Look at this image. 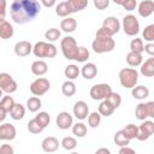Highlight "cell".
<instances>
[{
	"label": "cell",
	"instance_id": "6da1fadb",
	"mask_svg": "<svg viewBox=\"0 0 154 154\" xmlns=\"http://www.w3.org/2000/svg\"><path fill=\"white\" fill-rule=\"evenodd\" d=\"M41 11V4L37 0H13L10 8L11 18L17 24L32 22Z\"/></svg>",
	"mask_w": 154,
	"mask_h": 154
},
{
	"label": "cell",
	"instance_id": "7a4b0ae2",
	"mask_svg": "<svg viewBox=\"0 0 154 154\" xmlns=\"http://www.w3.org/2000/svg\"><path fill=\"white\" fill-rule=\"evenodd\" d=\"M116 47V42L113 40L112 36L107 35L102 28H100L96 31V36L91 43V48L95 53L97 54H102V53H107V52H112Z\"/></svg>",
	"mask_w": 154,
	"mask_h": 154
},
{
	"label": "cell",
	"instance_id": "3957f363",
	"mask_svg": "<svg viewBox=\"0 0 154 154\" xmlns=\"http://www.w3.org/2000/svg\"><path fill=\"white\" fill-rule=\"evenodd\" d=\"M32 53L36 58H54L57 55V47L52 42L38 41L32 46Z\"/></svg>",
	"mask_w": 154,
	"mask_h": 154
},
{
	"label": "cell",
	"instance_id": "277c9868",
	"mask_svg": "<svg viewBox=\"0 0 154 154\" xmlns=\"http://www.w3.org/2000/svg\"><path fill=\"white\" fill-rule=\"evenodd\" d=\"M138 72L134 67H124L119 71V82L122 87L131 89L137 84Z\"/></svg>",
	"mask_w": 154,
	"mask_h": 154
},
{
	"label": "cell",
	"instance_id": "5b68a950",
	"mask_svg": "<svg viewBox=\"0 0 154 154\" xmlns=\"http://www.w3.org/2000/svg\"><path fill=\"white\" fill-rule=\"evenodd\" d=\"M60 48H61L63 55L66 59H69V60H75L76 59L78 46H77V42H76L75 37L66 36V37L61 38V41H60Z\"/></svg>",
	"mask_w": 154,
	"mask_h": 154
},
{
	"label": "cell",
	"instance_id": "8992f818",
	"mask_svg": "<svg viewBox=\"0 0 154 154\" xmlns=\"http://www.w3.org/2000/svg\"><path fill=\"white\" fill-rule=\"evenodd\" d=\"M123 30L128 36H135L140 31V22L134 14H126L123 18Z\"/></svg>",
	"mask_w": 154,
	"mask_h": 154
},
{
	"label": "cell",
	"instance_id": "52a82bcc",
	"mask_svg": "<svg viewBox=\"0 0 154 154\" xmlns=\"http://www.w3.org/2000/svg\"><path fill=\"white\" fill-rule=\"evenodd\" d=\"M135 114L138 120H144L147 118H154V101L138 103L136 106Z\"/></svg>",
	"mask_w": 154,
	"mask_h": 154
},
{
	"label": "cell",
	"instance_id": "ba28073f",
	"mask_svg": "<svg viewBox=\"0 0 154 154\" xmlns=\"http://www.w3.org/2000/svg\"><path fill=\"white\" fill-rule=\"evenodd\" d=\"M29 89H30V91H31L32 95H35V96H41V95L46 94V93L51 89V83H49V81H48L47 78H45V77H38V78H36L35 81L31 82Z\"/></svg>",
	"mask_w": 154,
	"mask_h": 154
},
{
	"label": "cell",
	"instance_id": "9c48e42d",
	"mask_svg": "<svg viewBox=\"0 0 154 154\" xmlns=\"http://www.w3.org/2000/svg\"><path fill=\"white\" fill-rule=\"evenodd\" d=\"M112 93V88L107 83H99L90 88L89 95L93 100H105Z\"/></svg>",
	"mask_w": 154,
	"mask_h": 154
},
{
	"label": "cell",
	"instance_id": "30bf717a",
	"mask_svg": "<svg viewBox=\"0 0 154 154\" xmlns=\"http://www.w3.org/2000/svg\"><path fill=\"white\" fill-rule=\"evenodd\" d=\"M143 123L137 126V134L136 138L138 141H147L153 134H154V122L152 120H142Z\"/></svg>",
	"mask_w": 154,
	"mask_h": 154
},
{
	"label": "cell",
	"instance_id": "8fae6325",
	"mask_svg": "<svg viewBox=\"0 0 154 154\" xmlns=\"http://www.w3.org/2000/svg\"><path fill=\"white\" fill-rule=\"evenodd\" d=\"M17 82L13 79V77L7 72L0 73V89L5 91L6 94H12L17 90Z\"/></svg>",
	"mask_w": 154,
	"mask_h": 154
},
{
	"label": "cell",
	"instance_id": "7c38bea8",
	"mask_svg": "<svg viewBox=\"0 0 154 154\" xmlns=\"http://www.w3.org/2000/svg\"><path fill=\"white\" fill-rule=\"evenodd\" d=\"M102 30L109 35V36H113L114 34H117L120 29V23L118 20V18L111 16V17H107L103 22H102Z\"/></svg>",
	"mask_w": 154,
	"mask_h": 154
},
{
	"label": "cell",
	"instance_id": "4fadbf2b",
	"mask_svg": "<svg viewBox=\"0 0 154 154\" xmlns=\"http://www.w3.org/2000/svg\"><path fill=\"white\" fill-rule=\"evenodd\" d=\"M17 130L11 123H4L0 125V141H12L16 138Z\"/></svg>",
	"mask_w": 154,
	"mask_h": 154
},
{
	"label": "cell",
	"instance_id": "5bb4252c",
	"mask_svg": "<svg viewBox=\"0 0 154 154\" xmlns=\"http://www.w3.org/2000/svg\"><path fill=\"white\" fill-rule=\"evenodd\" d=\"M57 126L59 128V129H61V130H67V129H70L71 126H72V124H73V118H72V116L69 113V112H65V111H63V112H60L58 116H57Z\"/></svg>",
	"mask_w": 154,
	"mask_h": 154
},
{
	"label": "cell",
	"instance_id": "9a60e30c",
	"mask_svg": "<svg viewBox=\"0 0 154 154\" xmlns=\"http://www.w3.org/2000/svg\"><path fill=\"white\" fill-rule=\"evenodd\" d=\"M73 116L77 118V119H79V120H83V119H85L87 117H88V114H89V107H88V105L84 102V101H77L75 105H73Z\"/></svg>",
	"mask_w": 154,
	"mask_h": 154
},
{
	"label": "cell",
	"instance_id": "2e32d148",
	"mask_svg": "<svg viewBox=\"0 0 154 154\" xmlns=\"http://www.w3.org/2000/svg\"><path fill=\"white\" fill-rule=\"evenodd\" d=\"M32 52V45L29 41H19L14 45V53L18 57H26Z\"/></svg>",
	"mask_w": 154,
	"mask_h": 154
},
{
	"label": "cell",
	"instance_id": "e0dca14e",
	"mask_svg": "<svg viewBox=\"0 0 154 154\" xmlns=\"http://www.w3.org/2000/svg\"><path fill=\"white\" fill-rule=\"evenodd\" d=\"M59 146H60L59 140L57 137H53V136L46 137L42 141V143H41V147H42V149L46 153H53V152H55L59 148Z\"/></svg>",
	"mask_w": 154,
	"mask_h": 154
},
{
	"label": "cell",
	"instance_id": "ac0fdd59",
	"mask_svg": "<svg viewBox=\"0 0 154 154\" xmlns=\"http://www.w3.org/2000/svg\"><path fill=\"white\" fill-rule=\"evenodd\" d=\"M154 12V1L153 0H143L138 5V14L143 18L149 17Z\"/></svg>",
	"mask_w": 154,
	"mask_h": 154
},
{
	"label": "cell",
	"instance_id": "d6986e66",
	"mask_svg": "<svg viewBox=\"0 0 154 154\" xmlns=\"http://www.w3.org/2000/svg\"><path fill=\"white\" fill-rule=\"evenodd\" d=\"M13 26L10 22L6 19H0V38L2 40H8L13 36Z\"/></svg>",
	"mask_w": 154,
	"mask_h": 154
},
{
	"label": "cell",
	"instance_id": "ffe728a7",
	"mask_svg": "<svg viewBox=\"0 0 154 154\" xmlns=\"http://www.w3.org/2000/svg\"><path fill=\"white\" fill-rule=\"evenodd\" d=\"M81 75L85 78V79H93L94 77H96L97 75V67L95 64L93 63H87L85 65L82 66L81 69Z\"/></svg>",
	"mask_w": 154,
	"mask_h": 154
},
{
	"label": "cell",
	"instance_id": "44dd1931",
	"mask_svg": "<svg viewBox=\"0 0 154 154\" xmlns=\"http://www.w3.org/2000/svg\"><path fill=\"white\" fill-rule=\"evenodd\" d=\"M48 71V65L43 60H35L31 64V72L35 76H43Z\"/></svg>",
	"mask_w": 154,
	"mask_h": 154
},
{
	"label": "cell",
	"instance_id": "7402d4cb",
	"mask_svg": "<svg viewBox=\"0 0 154 154\" xmlns=\"http://www.w3.org/2000/svg\"><path fill=\"white\" fill-rule=\"evenodd\" d=\"M143 58H142V53H137V52H132L130 51L126 54V63L129 66L131 67H137L142 64Z\"/></svg>",
	"mask_w": 154,
	"mask_h": 154
},
{
	"label": "cell",
	"instance_id": "603a6c76",
	"mask_svg": "<svg viewBox=\"0 0 154 154\" xmlns=\"http://www.w3.org/2000/svg\"><path fill=\"white\" fill-rule=\"evenodd\" d=\"M140 66H141V73L144 77H152V76H154V58H152V57L148 58Z\"/></svg>",
	"mask_w": 154,
	"mask_h": 154
},
{
	"label": "cell",
	"instance_id": "cb8c5ba5",
	"mask_svg": "<svg viewBox=\"0 0 154 154\" xmlns=\"http://www.w3.org/2000/svg\"><path fill=\"white\" fill-rule=\"evenodd\" d=\"M77 28V22L72 17H65L60 23V29L65 32H73Z\"/></svg>",
	"mask_w": 154,
	"mask_h": 154
},
{
	"label": "cell",
	"instance_id": "d4e9b609",
	"mask_svg": "<svg viewBox=\"0 0 154 154\" xmlns=\"http://www.w3.org/2000/svg\"><path fill=\"white\" fill-rule=\"evenodd\" d=\"M131 94L134 96V99L137 100H144L149 96V89L144 85H135L134 88H131Z\"/></svg>",
	"mask_w": 154,
	"mask_h": 154
},
{
	"label": "cell",
	"instance_id": "484cf974",
	"mask_svg": "<svg viewBox=\"0 0 154 154\" xmlns=\"http://www.w3.org/2000/svg\"><path fill=\"white\" fill-rule=\"evenodd\" d=\"M114 109H116V108L111 105V102H109L107 99H105V100H102L101 103L99 105V111H97V112H99L101 116H103V117H109V116L113 114Z\"/></svg>",
	"mask_w": 154,
	"mask_h": 154
},
{
	"label": "cell",
	"instance_id": "4316f807",
	"mask_svg": "<svg viewBox=\"0 0 154 154\" xmlns=\"http://www.w3.org/2000/svg\"><path fill=\"white\" fill-rule=\"evenodd\" d=\"M67 5L71 13H75L84 10L88 6V0H67Z\"/></svg>",
	"mask_w": 154,
	"mask_h": 154
},
{
	"label": "cell",
	"instance_id": "83f0119b",
	"mask_svg": "<svg viewBox=\"0 0 154 154\" xmlns=\"http://www.w3.org/2000/svg\"><path fill=\"white\" fill-rule=\"evenodd\" d=\"M10 116L13 120H20L25 116V107L22 103H14L13 108L10 112Z\"/></svg>",
	"mask_w": 154,
	"mask_h": 154
},
{
	"label": "cell",
	"instance_id": "f1b7e54d",
	"mask_svg": "<svg viewBox=\"0 0 154 154\" xmlns=\"http://www.w3.org/2000/svg\"><path fill=\"white\" fill-rule=\"evenodd\" d=\"M79 73H81V70H79V67H78L77 65H75V64L67 65V66L65 67V70H64L65 77H66L67 79H71V81L76 79V78L79 76Z\"/></svg>",
	"mask_w": 154,
	"mask_h": 154
},
{
	"label": "cell",
	"instance_id": "f546056e",
	"mask_svg": "<svg viewBox=\"0 0 154 154\" xmlns=\"http://www.w3.org/2000/svg\"><path fill=\"white\" fill-rule=\"evenodd\" d=\"M61 93L65 96H67V97H71L72 95H75V93H76V84L73 83V81H71V79L65 81L63 83V85H61Z\"/></svg>",
	"mask_w": 154,
	"mask_h": 154
},
{
	"label": "cell",
	"instance_id": "4dcf8cb0",
	"mask_svg": "<svg viewBox=\"0 0 154 154\" xmlns=\"http://www.w3.org/2000/svg\"><path fill=\"white\" fill-rule=\"evenodd\" d=\"M41 106H42V102H41L40 97H37L35 95L31 96V97H29L28 101H26V108L30 112H37L41 108Z\"/></svg>",
	"mask_w": 154,
	"mask_h": 154
},
{
	"label": "cell",
	"instance_id": "1f68e13d",
	"mask_svg": "<svg viewBox=\"0 0 154 154\" xmlns=\"http://www.w3.org/2000/svg\"><path fill=\"white\" fill-rule=\"evenodd\" d=\"M55 13H57V16L63 17V18L69 17V14L71 13V11H70V8H69L67 1H61V2H59V4L57 5V7H55Z\"/></svg>",
	"mask_w": 154,
	"mask_h": 154
},
{
	"label": "cell",
	"instance_id": "d6a6232c",
	"mask_svg": "<svg viewBox=\"0 0 154 154\" xmlns=\"http://www.w3.org/2000/svg\"><path fill=\"white\" fill-rule=\"evenodd\" d=\"M14 100H13V97L12 96H10V94L8 95H5V96H2L1 97V100H0V107H2L7 113H10L11 112V109L13 108V106H14Z\"/></svg>",
	"mask_w": 154,
	"mask_h": 154
},
{
	"label": "cell",
	"instance_id": "836d02e7",
	"mask_svg": "<svg viewBox=\"0 0 154 154\" xmlns=\"http://www.w3.org/2000/svg\"><path fill=\"white\" fill-rule=\"evenodd\" d=\"M72 134L76 136V137H84L87 135V126L83 124V123H76V124H72Z\"/></svg>",
	"mask_w": 154,
	"mask_h": 154
},
{
	"label": "cell",
	"instance_id": "e575fe53",
	"mask_svg": "<svg viewBox=\"0 0 154 154\" xmlns=\"http://www.w3.org/2000/svg\"><path fill=\"white\" fill-rule=\"evenodd\" d=\"M101 123V114L99 112H91L88 114V124L90 128L95 129L100 125Z\"/></svg>",
	"mask_w": 154,
	"mask_h": 154
},
{
	"label": "cell",
	"instance_id": "d590c367",
	"mask_svg": "<svg viewBox=\"0 0 154 154\" xmlns=\"http://www.w3.org/2000/svg\"><path fill=\"white\" fill-rule=\"evenodd\" d=\"M123 134L125 135L126 138H129L130 141L136 138V134H137V126L135 124H128L124 129H122Z\"/></svg>",
	"mask_w": 154,
	"mask_h": 154
},
{
	"label": "cell",
	"instance_id": "8d00e7d4",
	"mask_svg": "<svg viewBox=\"0 0 154 154\" xmlns=\"http://www.w3.org/2000/svg\"><path fill=\"white\" fill-rule=\"evenodd\" d=\"M60 144H61V147H63L64 149H66V150H72V149L76 148V146H77V141H76L75 137L67 136V137H64V138L61 140Z\"/></svg>",
	"mask_w": 154,
	"mask_h": 154
},
{
	"label": "cell",
	"instance_id": "74e56055",
	"mask_svg": "<svg viewBox=\"0 0 154 154\" xmlns=\"http://www.w3.org/2000/svg\"><path fill=\"white\" fill-rule=\"evenodd\" d=\"M60 35H61V32H60V30L57 29V28H51V29H48V30L45 32V37L47 38L48 42H54V41H57L58 38H60Z\"/></svg>",
	"mask_w": 154,
	"mask_h": 154
},
{
	"label": "cell",
	"instance_id": "f35d334b",
	"mask_svg": "<svg viewBox=\"0 0 154 154\" xmlns=\"http://www.w3.org/2000/svg\"><path fill=\"white\" fill-rule=\"evenodd\" d=\"M113 140H114V143H116L117 146H119V147H124V146H128V144L130 143V140L125 137V135L123 134L122 130H119V131L116 132Z\"/></svg>",
	"mask_w": 154,
	"mask_h": 154
},
{
	"label": "cell",
	"instance_id": "ab89813d",
	"mask_svg": "<svg viewBox=\"0 0 154 154\" xmlns=\"http://www.w3.org/2000/svg\"><path fill=\"white\" fill-rule=\"evenodd\" d=\"M130 49L132 52H137V53H142L143 49H144V45H143V41L142 38H138V37H135L131 40L130 42Z\"/></svg>",
	"mask_w": 154,
	"mask_h": 154
},
{
	"label": "cell",
	"instance_id": "60d3db41",
	"mask_svg": "<svg viewBox=\"0 0 154 154\" xmlns=\"http://www.w3.org/2000/svg\"><path fill=\"white\" fill-rule=\"evenodd\" d=\"M89 57H90V53H89V51L85 48V47H78V51H77V55H76V61H78V63H84V61H87L88 59H89Z\"/></svg>",
	"mask_w": 154,
	"mask_h": 154
},
{
	"label": "cell",
	"instance_id": "b9f144b4",
	"mask_svg": "<svg viewBox=\"0 0 154 154\" xmlns=\"http://www.w3.org/2000/svg\"><path fill=\"white\" fill-rule=\"evenodd\" d=\"M35 119L37 120V123L45 129L49 125V122H51V117L47 112H38V114L35 117Z\"/></svg>",
	"mask_w": 154,
	"mask_h": 154
},
{
	"label": "cell",
	"instance_id": "7bdbcfd3",
	"mask_svg": "<svg viewBox=\"0 0 154 154\" xmlns=\"http://www.w3.org/2000/svg\"><path fill=\"white\" fill-rule=\"evenodd\" d=\"M142 37L147 42H153L154 41V24H149L144 28L142 32Z\"/></svg>",
	"mask_w": 154,
	"mask_h": 154
},
{
	"label": "cell",
	"instance_id": "ee69618b",
	"mask_svg": "<svg viewBox=\"0 0 154 154\" xmlns=\"http://www.w3.org/2000/svg\"><path fill=\"white\" fill-rule=\"evenodd\" d=\"M28 130H29V132H31V134H40V132H42L43 128H42V126L37 123V120L34 118V119H31V120L28 122Z\"/></svg>",
	"mask_w": 154,
	"mask_h": 154
},
{
	"label": "cell",
	"instance_id": "f6af8a7d",
	"mask_svg": "<svg viewBox=\"0 0 154 154\" xmlns=\"http://www.w3.org/2000/svg\"><path fill=\"white\" fill-rule=\"evenodd\" d=\"M106 99L111 102V105H112L114 108H118V107L120 106V103H122V96H120L119 94H117V93H113V91H112Z\"/></svg>",
	"mask_w": 154,
	"mask_h": 154
},
{
	"label": "cell",
	"instance_id": "bcb514c9",
	"mask_svg": "<svg viewBox=\"0 0 154 154\" xmlns=\"http://www.w3.org/2000/svg\"><path fill=\"white\" fill-rule=\"evenodd\" d=\"M122 6L124 7V10L131 12V11H134V10L136 8V6H137V1H136V0H125V1L122 4Z\"/></svg>",
	"mask_w": 154,
	"mask_h": 154
},
{
	"label": "cell",
	"instance_id": "7dc6e473",
	"mask_svg": "<svg viewBox=\"0 0 154 154\" xmlns=\"http://www.w3.org/2000/svg\"><path fill=\"white\" fill-rule=\"evenodd\" d=\"M109 1L111 0H93V4L97 10H106L109 6Z\"/></svg>",
	"mask_w": 154,
	"mask_h": 154
},
{
	"label": "cell",
	"instance_id": "c3c4849f",
	"mask_svg": "<svg viewBox=\"0 0 154 154\" xmlns=\"http://www.w3.org/2000/svg\"><path fill=\"white\" fill-rule=\"evenodd\" d=\"M0 153H1V154H5V153H7V154H13V153H14V149H13L10 144H2V146L0 147Z\"/></svg>",
	"mask_w": 154,
	"mask_h": 154
},
{
	"label": "cell",
	"instance_id": "681fc988",
	"mask_svg": "<svg viewBox=\"0 0 154 154\" xmlns=\"http://www.w3.org/2000/svg\"><path fill=\"white\" fill-rule=\"evenodd\" d=\"M6 0H0V19H5L6 16Z\"/></svg>",
	"mask_w": 154,
	"mask_h": 154
},
{
	"label": "cell",
	"instance_id": "f907efd6",
	"mask_svg": "<svg viewBox=\"0 0 154 154\" xmlns=\"http://www.w3.org/2000/svg\"><path fill=\"white\" fill-rule=\"evenodd\" d=\"M143 51L147 52L150 57L154 55V43H153V42H148L147 45H144V49H143Z\"/></svg>",
	"mask_w": 154,
	"mask_h": 154
},
{
	"label": "cell",
	"instance_id": "816d5d0a",
	"mask_svg": "<svg viewBox=\"0 0 154 154\" xmlns=\"http://www.w3.org/2000/svg\"><path fill=\"white\" fill-rule=\"evenodd\" d=\"M40 1L45 7H53L57 2V0H40Z\"/></svg>",
	"mask_w": 154,
	"mask_h": 154
},
{
	"label": "cell",
	"instance_id": "f5cc1de1",
	"mask_svg": "<svg viewBox=\"0 0 154 154\" xmlns=\"http://www.w3.org/2000/svg\"><path fill=\"white\" fill-rule=\"evenodd\" d=\"M126 153L134 154V153H135V150H134V149H131V148H128V146L120 147V149H119V154H126Z\"/></svg>",
	"mask_w": 154,
	"mask_h": 154
},
{
	"label": "cell",
	"instance_id": "db71d44e",
	"mask_svg": "<svg viewBox=\"0 0 154 154\" xmlns=\"http://www.w3.org/2000/svg\"><path fill=\"white\" fill-rule=\"evenodd\" d=\"M6 116H7V112H6V111H5L2 107H0V123L5 120Z\"/></svg>",
	"mask_w": 154,
	"mask_h": 154
},
{
	"label": "cell",
	"instance_id": "11a10c76",
	"mask_svg": "<svg viewBox=\"0 0 154 154\" xmlns=\"http://www.w3.org/2000/svg\"><path fill=\"white\" fill-rule=\"evenodd\" d=\"M100 153H106V154H109V150L106 149V148H100L96 150V154H100Z\"/></svg>",
	"mask_w": 154,
	"mask_h": 154
},
{
	"label": "cell",
	"instance_id": "9f6ffc18",
	"mask_svg": "<svg viewBox=\"0 0 154 154\" xmlns=\"http://www.w3.org/2000/svg\"><path fill=\"white\" fill-rule=\"evenodd\" d=\"M112 1H113L114 4H117V5H120V6H122V4H123L125 0H112Z\"/></svg>",
	"mask_w": 154,
	"mask_h": 154
},
{
	"label": "cell",
	"instance_id": "6f0895ef",
	"mask_svg": "<svg viewBox=\"0 0 154 154\" xmlns=\"http://www.w3.org/2000/svg\"><path fill=\"white\" fill-rule=\"evenodd\" d=\"M1 97H2V90L0 89V100H1Z\"/></svg>",
	"mask_w": 154,
	"mask_h": 154
}]
</instances>
